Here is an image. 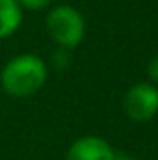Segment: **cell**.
<instances>
[{
  "mask_svg": "<svg viewBox=\"0 0 158 160\" xmlns=\"http://www.w3.org/2000/svg\"><path fill=\"white\" fill-rule=\"evenodd\" d=\"M48 67L34 52H22L7 60L0 71V88L13 99H26L41 91L47 84Z\"/></svg>",
  "mask_w": 158,
  "mask_h": 160,
  "instance_id": "obj_1",
  "label": "cell"
},
{
  "mask_svg": "<svg viewBox=\"0 0 158 160\" xmlns=\"http://www.w3.org/2000/svg\"><path fill=\"white\" fill-rule=\"evenodd\" d=\"M45 28L48 38L58 45V48L73 50L86 38V21L77 8L69 4L54 6L45 19Z\"/></svg>",
  "mask_w": 158,
  "mask_h": 160,
  "instance_id": "obj_2",
  "label": "cell"
},
{
  "mask_svg": "<svg viewBox=\"0 0 158 160\" xmlns=\"http://www.w3.org/2000/svg\"><path fill=\"white\" fill-rule=\"evenodd\" d=\"M125 114L132 121L147 123L158 114V88L151 82L134 84L123 99Z\"/></svg>",
  "mask_w": 158,
  "mask_h": 160,
  "instance_id": "obj_3",
  "label": "cell"
},
{
  "mask_svg": "<svg viewBox=\"0 0 158 160\" xmlns=\"http://www.w3.org/2000/svg\"><path fill=\"white\" fill-rule=\"evenodd\" d=\"M116 155L117 153L104 138L87 134L80 136L69 145L65 160H114Z\"/></svg>",
  "mask_w": 158,
  "mask_h": 160,
  "instance_id": "obj_4",
  "label": "cell"
},
{
  "mask_svg": "<svg viewBox=\"0 0 158 160\" xmlns=\"http://www.w3.org/2000/svg\"><path fill=\"white\" fill-rule=\"evenodd\" d=\"M22 24V8L17 0H0V39L19 32Z\"/></svg>",
  "mask_w": 158,
  "mask_h": 160,
  "instance_id": "obj_5",
  "label": "cell"
},
{
  "mask_svg": "<svg viewBox=\"0 0 158 160\" xmlns=\"http://www.w3.org/2000/svg\"><path fill=\"white\" fill-rule=\"evenodd\" d=\"M17 2H19V6L22 9H28V11H43L54 0H17Z\"/></svg>",
  "mask_w": 158,
  "mask_h": 160,
  "instance_id": "obj_6",
  "label": "cell"
},
{
  "mask_svg": "<svg viewBox=\"0 0 158 160\" xmlns=\"http://www.w3.org/2000/svg\"><path fill=\"white\" fill-rule=\"evenodd\" d=\"M147 77L151 80V84H158V54L151 58V62L147 63Z\"/></svg>",
  "mask_w": 158,
  "mask_h": 160,
  "instance_id": "obj_7",
  "label": "cell"
},
{
  "mask_svg": "<svg viewBox=\"0 0 158 160\" xmlns=\"http://www.w3.org/2000/svg\"><path fill=\"white\" fill-rule=\"evenodd\" d=\"M114 160H136V158H132V157H126V155H116V158Z\"/></svg>",
  "mask_w": 158,
  "mask_h": 160,
  "instance_id": "obj_8",
  "label": "cell"
}]
</instances>
